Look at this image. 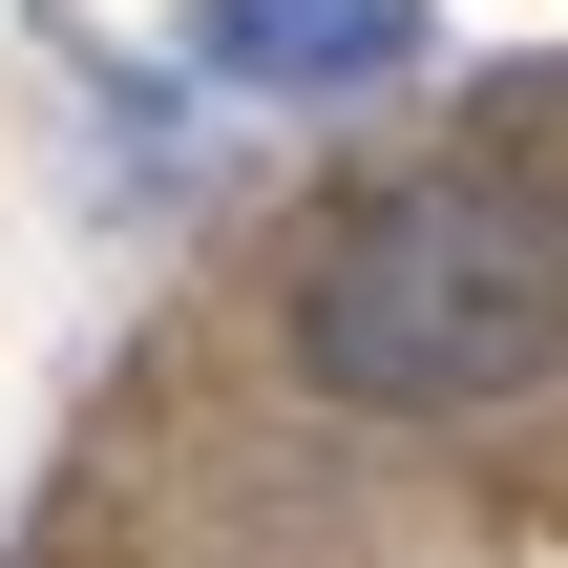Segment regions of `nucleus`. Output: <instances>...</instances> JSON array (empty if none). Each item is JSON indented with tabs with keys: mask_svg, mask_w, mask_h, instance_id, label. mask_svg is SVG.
<instances>
[{
	"mask_svg": "<svg viewBox=\"0 0 568 568\" xmlns=\"http://www.w3.org/2000/svg\"><path fill=\"white\" fill-rule=\"evenodd\" d=\"M295 379L358 400V422H485V400L568 379V211L506 190V169H422V190L316 211Z\"/></svg>",
	"mask_w": 568,
	"mask_h": 568,
	"instance_id": "1",
	"label": "nucleus"
},
{
	"mask_svg": "<svg viewBox=\"0 0 568 568\" xmlns=\"http://www.w3.org/2000/svg\"><path fill=\"white\" fill-rule=\"evenodd\" d=\"M190 63L232 105H358L422 63V0H190Z\"/></svg>",
	"mask_w": 568,
	"mask_h": 568,
	"instance_id": "2",
	"label": "nucleus"
}]
</instances>
